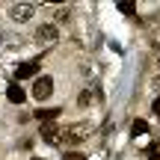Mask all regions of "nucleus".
I'll return each mask as SVG.
<instances>
[{
  "label": "nucleus",
  "instance_id": "39448f33",
  "mask_svg": "<svg viewBox=\"0 0 160 160\" xmlns=\"http://www.w3.org/2000/svg\"><path fill=\"white\" fill-rule=\"evenodd\" d=\"M59 137H62V131H59L57 122H45L42 125V139L45 142H59Z\"/></svg>",
  "mask_w": 160,
  "mask_h": 160
},
{
  "label": "nucleus",
  "instance_id": "f03ea898",
  "mask_svg": "<svg viewBox=\"0 0 160 160\" xmlns=\"http://www.w3.org/2000/svg\"><path fill=\"white\" fill-rule=\"evenodd\" d=\"M33 15H36V3H12L9 6V18H12V21H18V24L30 21Z\"/></svg>",
  "mask_w": 160,
  "mask_h": 160
},
{
  "label": "nucleus",
  "instance_id": "ddd939ff",
  "mask_svg": "<svg viewBox=\"0 0 160 160\" xmlns=\"http://www.w3.org/2000/svg\"><path fill=\"white\" fill-rule=\"evenodd\" d=\"M148 160H160V154H157V145H148Z\"/></svg>",
  "mask_w": 160,
  "mask_h": 160
},
{
  "label": "nucleus",
  "instance_id": "0eeeda50",
  "mask_svg": "<svg viewBox=\"0 0 160 160\" xmlns=\"http://www.w3.org/2000/svg\"><path fill=\"white\" fill-rule=\"evenodd\" d=\"M6 98H9L12 104H24V101H27V92H24L18 83H12L9 89H6Z\"/></svg>",
  "mask_w": 160,
  "mask_h": 160
},
{
  "label": "nucleus",
  "instance_id": "f257e3e1",
  "mask_svg": "<svg viewBox=\"0 0 160 160\" xmlns=\"http://www.w3.org/2000/svg\"><path fill=\"white\" fill-rule=\"evenodd\" d=\"M62 139H65V142H71V145H77V142H83V139H89V125H86V122H80V125L65 128V131H62Z\"/></svg>",
  "mask_w": 160,
  "mask_h": 160
},
{
  "label": "nucleus",
  "instance_id": "423d86ee",
  "mask_svg": "<svg viewBox=\"0 0 160 160\" xmlns=\"http://www.w3.org/2000/svg\"><path fill=\"white\" fill-rule=\"evenodd\" d=\"M36 71H39V59H30V62H21L15 68V77L18 80H27V77H36Z\"/></svg>",
  "mask_w": 160,
  "mask_h": 160
},
{
  "label": "nucleus",
  "instance_id": "4468645a",
  "mask_svg": "<svg viewBox=\"0 0 160 160\" xmlns=\"http://www.w3.org/2000/svg\"><path fill=\"white\" fill-rule=\"evenodd\" d=\"M151 107H154V113H157V116H160V95H157V98H154V104H151Z\"/></svg>",
  "mask_w": 160,
  "mask_h": 160
},
{
  "label": "nucleus",
  "instance_id": "6e6552de",
  "mask_svg": "<svg viewBox=\"0 0 160 160\" xmlns=\"http://www.w3.org/2000/svg\"><path fill=\"white\" fill-rule=\"evenodd\" d=\"M59 113H62V110H59V107H48V110H36L33 116H36V119L42 122V125H45V122H53V119H57Z\"/></svg>",
  "mask_w": 160,
  "mask_h": 160
},
{
  "label": "nucleus",
  "instance_id": "f8f14e48",
  "mask_svg": "<svg viewBox=\"0 0 160 160\" xmlns=\"http://www.w3.org/2000/svg\"><path fill=\"white\" fill-rule=\"evenodd\" d=\"M119 9L125 12V15H133V12H137V6H133V3H119Z\"/></svg>",
  "mask_w": 160,
  "mask_h": 160
},
{
  "label": "nucleus",
  "instance_id": "20e7f679",
  "mask_svg": "<svg viewBox=\"0 0 160 160\" xmlns=\"http://www.w3.org/2000/svg\"><path fill=\"white\" fill-rule=\"evenodd\" d=\"M51 95H53V80H51V77H36V83H33V98H36V101H48Z\"/></svg>",
  "mask_w": 160,
  "mask_h": 160
},
{
  "label": "nucleus",
  "instance_id": "9b49d317",
  "mask_svg": "<svg viewBox=\"0 0 160 160\" xmlns=\"http://www.w3.org/2000/svg\"><path fill=\"white\" fill-rule=\"evenodd\" d=\"M68 15H71V9L65 6V9H59V12H57V18H53L51 24H53V27H57V24H65V21H68Z\"/></svg>",
  "mask_w": 160,
  "mask_h": 160
},
{
  "label": "nucleus",
  "instance_id": "7ed1b4c3",
  "mask_svg": "<svg viewBox=\"0 0 160 160\" xmlns=\"http://www.w3.org/2000/svg\"><path fill=\"white\" fill-rule=\"evenodd\" d=\"M57 39H59V30L53 27L51 21H45V24L36 27V42H39V45H53Z\"/></svg>",
  "mask_w": 160,
  "mask_h": 160
},
{
  "label": "nucleus",
  "instance_id": "1a4fd4ad",
  "mask_svg": "<svg viewBox=\"0 0 160 160\" xmlns=\"http://www.w3.org/2000/svg\"><path fill=\"white\" fill-rule=\"evenodd\" d=\"M131 133H133V137H137V133H148V122H145V119H137L131 125Z\"/></svg>",
  "mask_w": 160,
  "mask_h": 160
},
{
  "label": "nucleus",
  "instance_id": "9d476101",
  "mask_svg": "<svg viewBox=\"0 0 160 160\" xmlns=\"http://www.w3.org/2000/svg\"><path fill=\"white\" fill-rule=\"evenodd\" d=\"M92 101H95V95H92L89 89H83V92H80V98H77V104H80V107H89Z\"/></svg>",
  "mask_w": 160,
  "mask_h": 160
},
{
  "label": "nucleus",
  "instance_id": "2eb2a0df",
  "mask_svg": "<svg viewBox=\"0 0 160 160\" xmlns=\"http://www.w3.org/2000/svg\"><path fill=\"white\" fill-rule=\"evenodd\" d=\"M65 160H86L83 154H65Z\"/></svg>",
  "mask_w": 160,
  "mask_h": 160
}]
</instances>
